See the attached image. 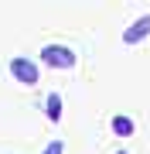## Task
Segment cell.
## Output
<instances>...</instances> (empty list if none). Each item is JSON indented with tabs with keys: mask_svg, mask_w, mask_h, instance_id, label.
I'll list each match as a JSON object with an SVG mask.
<instances>
[{
	"mask_svg": "<svg viewBox=\"0 0 150 154\" xmlns=\"http://www.w3.org/2000/svg\"><path fill=\"white\" fill-rule=\"evenodd\" d=\"M41 62H48L51 69H72L78 58H75L72 48H65V45H45V48H41Z\"/></svg>",
	"mask_w": 150,
	"mask_h": 154,
	"instance_id": "obj_1",
	"label": "cell"
},
{
	"mask_svg": "<svg viewBox=\"0 0 150 154\" xmlns=\"http://www.w3.org/2000/svg\"><path fill=\"white\" fill-rule=\"evenodd\" d=\"M10 75L21 79L24 86H34V82H38V65H34L31 58H14L10 62Z\"/></svg>",
	"mask_w": 150,
	"mask_h": 154,
	"instance_id": "obj_2",
	"label": "cell"
},
{
	"mask_svg": "<svg viewBox=\"0 0 150 154\" xmlns=\"http://www.w3.org/2000/svg\"><path fill=\"white\" fill-rule=\"evenodd\" d=\"M147 34H150V14H143L140 21H133V24H130V28L123 31V41H126V45H140Z\"/></svg>",
	"mask_w": 150,
	"mask_h": 154,
	"instance_id": "obj_3",
	"label": "cell"
},
{
	"mask_svg": "<svg viewBox=\"0 0 150 154\" xmlns=\"http://www.w3.org/2000/svg\"><path fill=\"white\" fill-rule=\"evenodd\" d=\"M113 134L116 137H130L133 134V120L130 116H113Z\"/></svg>",
	"mask_w": 150,
	"mask_h": 154,
	"instance_id": "obj_4",
	"label": "cell"
},
{
	"mask_svg": "<svg viewBox=\"0 0 150 154\" xmlns=\"http://www.w3.org/2000/svg\"><path fill=\"white\" fill-rule=\"evenodd\" d=\"M45 113H48V120H61V96H55V93L48 96V103H45Z\"/></svg>",
	"mask_w": 150,
	"mask_h": 154,
	"instance_id": "obj_5",
	"label": "cell"
},
{
	"mask_svg": "<svg viewBox=\"0 0 150 154\" xmlns=\"http://www.w3.org/2000/svg\"><path fill=\"white\" fill-rule=\"evenodd\" d=\"M45 154H65V144H61V140H51L48 147H45Z\"/></svg>",
	"mask_w": 150,
	"mask_h": 154,
	"instance_id": "obj_6",
	"label": "cell"
},
{
	"mask_svg": "<svg viewBox=\"0 0 150 154\" xmlns=\"http://www.w3.org/2000/svg\"><path fill=\"white\" fill-rule=\"evenodd\" d=\"M116 154H126V151H116Z\"/></svg>",
	"mask_w": 150,
	"mask_h": 154,
	"instance_id": "obj_7",
	"label": "cell"
}]
</instances>
